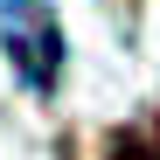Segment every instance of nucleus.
<instances>
[{
	"instance_id": "obj_1",
	"label": "nucleus",
	"mask_w": 160,
	"mask_h": 160,
	"mask_svg": "<svg viewBox=\"0 0 160 160\" xmlns=\"http://www.w3.org/2000/svg\"><path fill=\"white\" fill-rule=\"evenodd\" d=\"M0 49H7L14 77L35 98L56 91V77H63V21H56L49 0H0Z\"/></svg>"
}]
</instances>
